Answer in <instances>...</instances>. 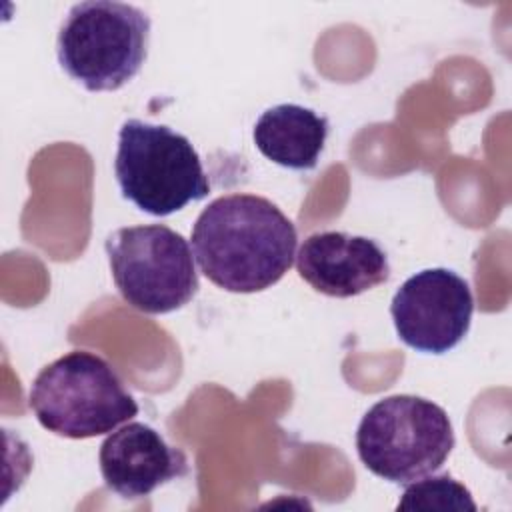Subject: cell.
I'll list each match as a JSON object with an SVG mask.
<instances>
[{"mask_svg":"<svg viewBox=\"0 0 512 512\" xmlns=\"http://www.w3.org/2000/svg\"><path fill=\"white\" fill-rule=\"evenodd\" d=\"M296 268L304 282L332 298L358 296L390 278L388 256L376 240L338 230L310 234L300 244Z\"/></svg>","mask_w":512,"mask_h":512,"instance_id":"ba28073f","label":"cell"},{"mask_svg":"<svg viewBox=\"0 0 512 512\" xmlns=\"http://www.w3.org/2000/svg\"><path fill=\"white\" fill-rule=\"evenodd\" d=\"M396 510H438V512H476L478 506L470 490L450 474L430 476L408 484Z\"/></svg>","mask_w":512,"mask_h":512,"instance_id":"8fae6325","label":"cell"},{"mask_svg":"<svg viewBox=\"0 0 512 512\" xmlns=\"http://www.w3.org/2000/svg\"><path fill=\"white\" fill-rule=\"evenodd\" d=\"M114 174L126 200L160 218L210 194L192 142L164 124L138 118H128L120 126Z\"/></svg>","mask_w":512,"mask_h":512,"instance_id":"277c9868","label":"cell"},{"mask_svg":"<svg viewBox=\"0 0 512 512\" xmlns=\"http://www.w3.org/2000/svg\"><path fill=\"white\" fill-rule=\"evenodd\" d=\"M474 298L470 284L448 268H426L394 294L390 314L398 338L428 354L458 346L470 330Z\"/></svg>","mask_w":512,"mask_h":512,"instance_id":"52a82bcc","label":"cell"},{"mask_svg":"<svg viewBox=\"0 0 512 512\" xmlns=\"http://www.w3.org/2000/svg\"><path fill=\"white\" fill-rule=\"evenodd\" d=\"M328 118L300 104H278L254 124V144L262 156L290 170H312L328 138Z\"/></svg>","mask_w":512,"mask_h":512,"instance_id":"30bf717a","label":"cell"},{"mask_svg":"<svg viewBox=\"0 0 512 512\" xmlns=\"http://www.w3.org/2000/svg\"><path fill=\"white\" fill-rule=\"evenodd\" d=\"M98 462L108 490L128 500L144 498L158 486L190 472L186 454L142 422H130L110 432L100 446Z\"/></svg>","mask_w":512,"mask_h":512,"instance_id":"9c48e42d","label":"cell"},{"mask_svg":"<svg viewBox=\"0 0 512 512\" xmlns=\"http://www.w3.org/2000/svg\"><path fill=\"white\" fill-rule=\"evenodd\" d=\"M104 248L120 296L144 314L174 312L198 292L194 250L164 224L118 228Z\"/></svg>","mask_w":512,"mask_h":512,"instance_id":"8992f818","label":"cell"},{"mask_svg":"<svg viewBox=\"0 0 512 512\" xmlns=\"http://www.w3.org/2000/svg\"><path fill=\"white\" fill-rule=\"evenodd\" d=\"M454 442L446 410L412 394L378 400L362 416L356 430V450L362 464L394 484L436 472L450 456Z\"/></svg>","mask_w":512,"mask_h":512,"instance_id":"5b68a950","label":"cell"},{"mask_svg":"<svg viewBox=\"0 0 512 512\" xmlns=\"http://www.w3.org/2000/svg\"><path fill=\"white\" fill-rule=\"evenodd\" d=\"M150 18L144 10L110 0L74 4L56 38L62 70L90 92L128 84L148 56Z\"/></svg>","mask_w":512,"mask_h":512,"instance_id":"3957f363","label":"cell"},{"mask_svg":"<svg viewBox=\"0 0 512 512\" xmlns=\"http://www.w3.org/2000/svg\"><path fill=\"white\" fill-rule=\"evenodd\" d=\"M28 402L42 428L72 440L108 434L138 414L116 370L88 350H72L44 366Z\"/></svg>","mask_w":512,"mask_h":512,"instance_id":"7a4b0ae2","label":"cell"},{"mask_svg":"<svg viewBox=\"0 0 512 512\" xmlns=\"http://www.w3.org/2000/svg\"><path fill=\"white\" fill-rule=\"evenodd\" d=\"M296 228L268 198L226 194L212 200L192 226L200 272L218 288L254 294L274 286L296 256Z\"/></svg>","mask_w":512,"mask_h":512,"instance_id":"6da1fadb","label":"cell"}]
</instances>
